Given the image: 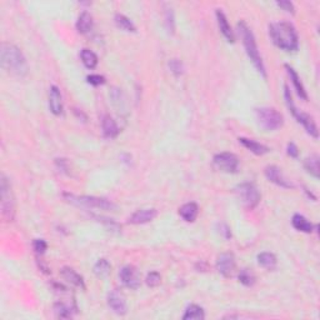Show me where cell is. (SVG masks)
<instances>
[{"label":"cell","instance_id":"obj_1","mask_svg":"<svg viewBox=\"0 0 320 320\" xmlns=\"http://www.w3.org/2000/svg\"><path fill=\"white\" fill-rule=\"evenodd\" d=\"M0 64L6 73L15 76H24L28 73V63L20 49L10 43L0 45Z\"/></svg>","mask_w":320,"mask_h":320},{"label":"cell","instance_id":"obj_2","mask_svg":"<svg viewBox=\"0 0 320 320\" xmlns=\"http://www.w3.org/2000/svg\"><path fill=\"white\" fill-rule=\"evenodd\" d=\"M269 35L273 43L285 51H297L299 48V36L292 23L278 21L269 25Z\"/></svg>","mask_w":320,"mask_h":320},{"label":"cell","instance_id":"obj_3","mask_svg":"<svg viewBox=\"0 0 320 320\" xmlns=\"http://www.w3.org/2000/svg\"><path fill=\"white\" fill-rule=\"evenodd\" d=\"M238 33L240 35V38H242L243 45H244L245 51H247L248 56L252 60L253 65L255 66V69L264 78H267V70H265L264 63H263V59L259 54V49H258L257 41H255V36L253 34V31L250 30L249 26L244 21H240V23H238Z\"/></svg>","mask_w":320,"mask_h":320},{"label":"cell","instance_id":"obj_4","mask_svg":"<svg viewBox=\"0 0 320 320\" xmlns=\"http://www.w3.org/2000/svg\"><path fill=\"white\" fill-rule=\"evenodd\" d=\"M63 196L66 201H69L73 205L80 206V208L100 209V210H114L115 209L114 204L104 198L90 195H74V194L69 193H65Z\"/></svg>","mask_w":320,"mask_h":320},{"label":"cell","instance_id":"obj_5","mask_svg":"<svg viewBox=\"0 0 320 320\" xmlns=\"http://www.w3.org/2000/svg\"><path fill=\"white\" fill-rule=\"evenodd\" d=\"M0 205H1V214L6 221H13L15 215V200H14L13 191L9 179L4 174L0 176Z\"/></svg>","mask_w":320,"mask_h":320},{"label":"cell","instance_id":"obj_6","mask_svg":"<svg viewBox=\"0 0 320 320\" xmlns=\"http://www.w3.org/2000/svg\"><path fill=\"white\" fill-rule=\"evenodd\" d=\"M284 98H285V103H287L288 109H289V112L292 113L293 117L297 119V122L299 123V124H302L303 127H304V129L307 130L308 134H310L313 138L317 139V138L319 137V132H318V128L317 125H315L314 120H313L312 117L308 115L307 113H303L300 112V110H298V108L295 107L294 102H293L292 94H290V90L289 88H288V85H285L284 87Z\"/></svg>","mask_w":320,"mask_h":320},{"label":"cell","instance_id":"obj_7","mask_svg":"<svg viewBox=\"0 0 320 320\" xmlns=\"http://www.w3.org/2000/svg\"><path fill=\"white\" fill-rule=\"evenodd\" d=\"M255 115H257V120L260 127L264 128L265 130H277L284 123L283 115L274 108H258L255 109Z\"/></svg>","mask_w":320,"mask_h":320},{"label":"cell","instance_id":"obj_8","mask_svg":"<svg viewBox=\"0 0 320 320\" xmlns=\"http://www.w3.org/2000/svg\"><path fill=\"white\" fill-rule=\"evenodd\" d=\"M236 193L242 203L247 206L248 209H253L259 204L260 201V193L257 189V186L252 183H243L236 186Z\"/></svg>","mask_w":320,"mask_h":320},{"label":"cell","instance_id":"obj_9","mask_svg":"<svg viewBox=\"0 0 320 320\" xmlns=\"http://www.w3.org/2000/svg\"><path fill=\"white\" fill-rule=\"evenodd\" d=\"M213 163L218 170L223 173H236L239 169V159L233 153H220L213 158Z\"/></svg>","mask_w":320,"mask_h":320},{"label":"cell","instance_id":"obj_10","mask_svg":"<svg viewBox=\"0 0 320 320\" xmlns=\"http://www.w3.org/2000/svg\"><path fill=\"white\" fill-rule=\"evenodd\" d=\"M120 280L123 284L127 288L133 290H137L140 287L142 282H140V274L138 272V269L133 265H125L124 268H122L119 273Z\"/></svg>","mask_w":320,"mask_h":320},{"label":"cell","instance_id":"obj_11","mask_svg":"<svg viewBox=\"0 0 320 320\" xmlns=\"http://www.w3.org/2000/svg\"><path fill=\"white\" fill-rule=\"evenodd\" d=\"M235 257H234L233 253L220 254L216 260V269L224 278L233 277L234 272H235Z\"/></svg>","mask_w":320,"mask_h":320},{"label":"cell","instance_id":"obj_12","mask_svg":"<svg viewBox=\"0 0 320 320\" xmlns=\"http://www.w3.org/2000/svg\"><path fill=\"white\" fill-rule=\"evenodd\" d=\"M108 305L118 315H125L128 313V305L124 294L118 289L109 293V295H108Z\"/></svg>","mask_w":320,"mask_h":320},{"label":"cell","instance_id":"obj_13","mask_svg":"<svg viewBox=\"0 0 320 320\" xmlns=\"http://www.w3.org/2000/svg\"><path fill=\"white\" fill-rule=\"evenodd\" d=\"M264 173H265V176H267L268 180L272 181V183L277 184V185L282 186V188H285V189L293 188V184L290 183V181L288 180L284 175H283L282 169L278 168V166H275V165L267 166L264 170Z\"/></svg>","mask_w":320,"mask_h":320},{"label":"cell","instance_id":"obj_14","mask_svg":"<svg viewBox=\"0 0 320 320\" xmlns=\"http://www.w3.org/2000/svg\"><path fill=\"white\" fill-rule=\"evenodd\" d=\"M49 108L54 115L63 114V97L56 85H51L49 89Z\"/></svg>","mask_w":320,"mask_h":320},{"label":"cell","instance_id":"obj_15","mask_svg":"<svg viewBox=\"0 0 320 320\" xmlns=\"http://www.w3.org/2000/svg\"><path fill=\"white\" fill-rule=\"evenodd\" d=\"M157 209H139V210H137L130 216L129 223L135 224V225L149 223V221L154 220V219L157 218Z\"/></svg>","mask_w":320,"mask_h":320},{"label":"cell","instance_id":"obj_16","mask_svg":"<svg viewBox=\"0 0 320 320\" xmlns=\"http://www.w3.org/2000/svg\"><path fill=\"white\" fill-rule=\"evenodd\" d=\"M216 20H218V26L220 33L223 34L224 38L229 41V43H234L235 41V35H234V31L231 29L230 24H229L228 18L225 16V14L218 9L216 10Z\"/></svg>","mask_w":320,"mask_h":320},{"label":"cell","instance_id":"obj_17","mask_svg":"<svg viewBox=\"0 0 320 320\" xmlns=\"http://www.w3.org/2000/svg\"><path fill=\"white\" fill-rule=\"evenodd\" d=\"M285 69H287L288 75H289L290 80H292L293 85H294V89H295V92H297V94L299 95L300 99H303L307 102L308 100L307 90H305L304 85H303L302 80H300V76L298 75V73L294 70V68H292L289 64H285Z\"/></svg>","mask_w":320,"mask_h":320},{"label":"cell","instance_id":"obj_18","mask_svg":"<svg viewBox=\"0 0 320 320\" xmlns=\"http://www.w3.org/2000/svg\"><path fill=\"white\" fill-rule=\"evenodd\" d=\"M60 274L61 277L64 278V280H66L70 285H73V287H76V288H80V289L83 290L85 289V284H84V280H83V277L82 275H79L74 269L65 267L60 270Z\"/></svg>","mask_w":320,"mask_h":320},{"label":"cell","instance_id":"obj_19","mask_svg":"<svg viewBox=\"0 0 320 320\" xmlns=\"http://www.w3.org/2000/svg\"><path fill=\"white\" fill-rule=\"evenodd\" d=\"M102 128H103V134L108 139H114L119 134V128H118L117 123L109 115H104L102 120Z\"/></svg>","mask_w":320,"mask_h":320},{"label":"cell","instance_id":"obj_20","mask_svg":"<svg viewBox=\"0 0 320 320\" xmlns=\"http://www.w3.org/2000/svg\"><path fill=\"white\" fill-rule=\"evenodd\" d=\"M198 214H199V206L198 204L193 203V201L184 204V205L179 209V215H180L184 220L188 221V223H193V221H195V219L198 218Z\"/></svg>","mask_w":320,"mask_h":320},{"label":"cell","instance_id":"obj_21","mask_svg":"<svg viewBox=\"0 0 320 320\" xmlns=\"http://www.w3.org/2000/svg\"><path fill=\"white\" fill-rule=\"evenodd\" d=\"M239 143H242L249 152H252L255 155H264L270 152L269 148L264 144L255 142L253 139H248V138H239Z\"/></svg>","mask_w":320,"mask_h":320},{"label":"cell","instance_id":"obj_22","mask_svg":"<svg viewBox=\"0 0 320 320\" xmlns=\"http://www.w3.org/2000/svg\"><path fill=\"white\" fill-rule=\"evenodd\" d=\"M93 28V16L88 11H83L76 20V30L80 34H87Z\"/></svg>","mask_w":320,"mask_h":320},{"label":"cell","instance_id":"obj_23","mask_svg":"<svg viewBox=\"0 0 320 320\" xmlns=\"http://www.w3.org/2000/svg\"><path fill=\"white\" fill-rule=\"evenodd\" d=\"M292 224L297 230L303 231V233L309 234L314 230V225H313L305 216L300 215V214H295V215L293 216Z\"/></svg>","mask_w":320,"mask_h":320},{"label":"cell","instance_id":"obj_24","mask_svg":"<svg viewBox=\"0 0 320 320\" xmlns=\"http://www.w3.org/2000/svg\"><path fill=\"white\" fill-rule=\"evenodd\" d=\"M203 319H205V313H204V309L196 304L189 305L183 315V320H203Z\"/></svg>","mask_w":320,"mask_h":320},{"label":"cell","instance_id":"obj_25","mask_svg":"<svg viewBox=\"0 0 320 320\" xmlns=\"http://www.w3.org/2000/svg\"><path fill=\"white\" fill-rule=\"evenodd\" d=\"M304 168L307 169L308 173L313 175L314 178H319L320 169H319V157L318 155H310L305 159Z\"/></svg>","mask_w":320,"mask_h":320},{"label":"cell","instance_id":"obj_26","mask_svg":"<svg viewBox=\"0 0 320 320\" xmlns=\"http://www.w3.org/2000/svg\"><path fill=\"white\" fill-rule=\"evenodd\" d=\"M258 263H259L260 267L265 268L268 270H273L277 267V257L273 253H260L258 255Z\"/></svg>","mask_w":320,"mask_h":320},{"label":"cell","instance_id":"obj_27","mask_svg":"<svg viewBox=\"0 0 320 320\" xmlns=\"http://www.w3.org/2000/svg\"><path fill=\"white\" fill-rule=\"evenodd\" d=\"M80 58H82V61L83 64L85 65V68L88 69H94L95 66L98 65V56L97 54L94 53V51L89 50V49H83L82 51H80Z\"/></svg>","mask_w":320,"mask_h":320},{"label":"cell","instance_id":"obj_28","mask_svg":"<svg viewBox=\"0 0 320 320\" xmlns=\"http://www.w3.org/2000/svg\"><path fill=\"white\" fill-rule=\"evenodd\" d=\"M114 20L118 28H120L122 30L129 31V33H135V31H137L134 23H133L128 16H125L124 14H115Z\"/></svg>","mask_w":320,"mask_h":320},{"label":"cell","instance_id":"obj_29","mask_svg":"<svg viewBox=\"0 0 320 320\" xmlns=\"http://www.w3.org/2000/svg\"><path fill=\"white\" fill-rule=\"evenodd\" d=\"M110 269H112V267L107 259H99L95 263L93 272L98 278H107L110 274Z\"/></svg>","mask_w":320,"mask_h":320},{"label":"cell","instance_id":"obj_30","mask_svg":"<svg viewBox=\"0 0 320 320\" xmlns=\"http://www.w3.org/2000/svg\"><path fill=\"white\" fill-rule=\"evenodd\" d=\"M110 97H112L113 99V104L117 107V109H119L120 112H127V102H125V97L124 94H123V92L120 89H117V88H114V89L112 90V93H110Z\"/></svg>","mask_w":320,"mask_h":320},{"label":"cell","instance_id":"obj_31","mask_svg":"<svg viewBox=\"0 0 320 320\" xmlns=\"http://www.w3.org/2000/svg\"><path fill=\"white\" fill-rule=\"evenodd\" d=\"M238 278H239V282L242 283L243 285H245V287H253V285L255 284V280H257L254 273H253L250 269L240 270Z\"/></svg>","mask_w":320,"mask_h":320},{"label":"cell","instance_id":"obj_32","mask_svg":"<svg viewBox=\"0 0 320 320\" xmlns=\"http://www.w3.org/2000/svg\"><path fill=\"white\" fill-rule=\"evenodd\" d=\"M165 26L168 33L174 34L175 31V19H174V11L171 6L165 8Z\"/></svg>","mask_w":320,"mask_h":320},{"label":"cell","instance_id":"obj_33","mask_svg":"<svg viewBox=\"0 0 320 320\" xmlns=\"http://www.w3.org/2000/svg\"><path fill=\"white\" fill-rule=\"evenodd\" d=\"M145 283H147L148 287L155 288L161 283V277H160V274L158 272H152L145 278Z\"/></svg>","mask_w":320,"mask_h":320},{"label":"cell","instance_id":"obj_34","mask_svg":"<svg viewBox=\"0 0 320 320\" xmlns=\"http://www.w3.org/2000/svg\"><path fill=\"white\" fill-rule=\"evenodd\" d=\"M169 69H170L171 73L176 76L181 75V74L184 73L183 63H181L179 59H171V60L169 61Z\"/></svg>","mask_w":320,"mask_h":320},{"label":"cell","instance_id":"obj_35","mask_svg":"<svg viewBox=\"0 0 320 320\" xmlns=\"http://www.w3.org/2000/svg\"><path fill=\"white\" fill-rule=\"evenodd\" d=\"M33 248L36 254L43 255L44 253H45V250L48 249V244H46V242L44 239H35L33 242Z\"/></svg>","mask_w":320,"mask_h":320},{"label":"cell","instance_id":"obj_36","mask_svg":"<svg viewBox=\"0 0 320 320\" xmlns=\"http://www.w3.org/2000/svg\"><path fill=\"white\" fill-rule=\"evenodd\" d=\"M87 82L94 87H99V85L105 84V78L99 74H92V75L87 76Z\"/></svg>","mask_w":320,"mask_h":320},{"label":"cell","instance_id":"obj_37","mask_svg":"<svg viewBox=\"0 0 320 320\" xmlns=\"http://www.w3.org/2000/svg\"><path fill=\"white\" fill-rule=\"evenodd\" d=\"M277 5L279 6V8H282L283 10L287 11V13H292V14L295 13L294 4H293L292 1H288V0H282V1H277Z\"/></svg>","mask_w":320,"mask_h":320},{"label":"cell","instance_id":"obj_38","mask_svg":"<svg viewBox=\"0 0 320 320\" xmlns=\"http://www.w3.org/2000/svg\"><path fill=\"white\" fill-rule=\"evenodd\" d=\"M287 153L288 155H290L292 158H298V155H299V149H298V147L294 143H289L287 147Z\"/></svg>","mask_w":320,"mask_h":320},{"label":"cell","instance_id":"obj_39","mask_svg":"<svg viewBox=\"0 0 320 320\" xmlns=\"http://www.w3.org/2000/svg\"><path fill=\"white\" fill-rule=\"evenodd\" d=\"M220 233L223 234L224 235V238L225 239H229L231 236V231H230V229H229V226L228 225H225V224H221L220 225Z\"/></svg>","mask_w":320,"mask_h":320}]
</instances>
